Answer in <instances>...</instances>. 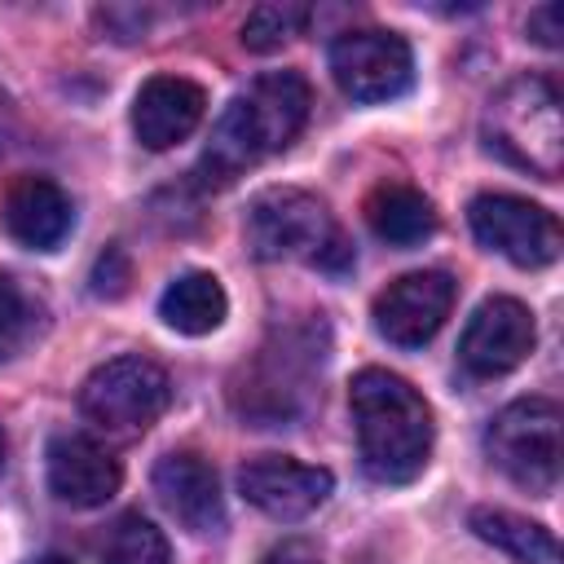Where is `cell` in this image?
Listing matches in <instances>:
<instances>
[{
  "label": "cell",
  "mask_w": 564,
  "mask_h": 564,
  "mask_svg": "<svg viewBox=\"0 0 564 564\" xmlns=\"http://www.w3.org/2000/svg\"><path fill=\"white\" fill-rule=\"evenodd\" d=\"M454 308V278L441 269H419L388 282L375 295V330L397 348H423Z\"/></svg>",
  "instance_id": "cell-10"
},
{
  "label": "cell",
  "mask_w": 564,
  "mask_h": 564,
  "mask_svg": "<svg viewBox=\"0 0 564 564\" xmlns=\"http://www.w3.org/2000/svg\"><path fill=\"white\" fill-rule=\"evenodd\" d=\"M260 564H322L304 542H282V546H273Z\"/></svg>",
  "instance_id": "cell-26"
},
{
  "label": "cell",
  "mask_w": 564,
  "mask_h": 564,
  "mask_svg": "<svg viewBox=\"0 0 564 564\" xmlns=\"http://www.w3.org/2000/svg\"><path fill=\"white\" fill-rule=\"evenodd\" d=\"M485 145L511 167L555 181L564 163V119L560 97L542 75H520L502 84L485 110Z\"/></svg>",
  "instance_id": "cell-4"
},
{
  "label": "cell",
  "mask_w": 564,
  "mask_h": 564,
  "mask_svg": "<svg viewBox=\"0 0 564 564\" xmlns=\"http://www.w3.org/2000/svg\"><path fill=\"white\" fill-rule=\"evenodd\" d=\"M330 75L344 97L352 101H392L414 79L410 44L397 31H344L330 44Z\"/></svg>",
  "instance_id": "cell-7"
},
{
  "label": "cell",
  "mask_w": 564,
  "mask_h": 564,
  "mask_svg": "<svg viewBox=\"0 0 564 564\" xmlns=\"http://www.w3.org/2000/svg\"><path fill=\"white\" fill-rule=\"evenodd\" d=\"M35 564H70V560H62V555H44V560H35Z\"/></svg>",
  "instance_id": "cell-27"
},
{
  "label": "cell",
  "mask_w": 564,
  "mask_h": 564,
  "mask_svg": "<svg viewBox=\"0 0 564 564\" xmlns=\"http://www.w3.org/2000/svg\"><path fill=\"white\" fill-rule=\"evenodd\" d=\"M44 458H48V489L66 507H101L106 498H115L123 480L119 458H110L93 436L79 432L53 436Z\"/></svg>",
  "instance_id": "cell-14"
},
{
  "label": "cell",
  "mask_w": 564,
  "mask_h": 564,
  "mask_svg": "<svg viewBox=\"0 0 564 564\" xmlns=\"http://www.w3.org/2000/svg\"><path fill=\"white\" fill-rule=\"evenodd\" d=\"M335 489V476L326 467H308L300 458H286V454H260V458H247L242 471H238V494L273 516V520H304L313 516Z\"/></svg>",
  "instance_id": "cell-12"
},
{
  "label": "cell",
  "mask_w": 564,
  "mask_h": 564,
  "mask_svg": "<svg viewBox=\"0 0 564 564\" xmlns=\"http://www.w3.org/2000/svg\"><path fill=\"white\" fill-rule=\"evenodd\" d=\"M308 18H313L308 4H291V0H282V4H256L247 13V22H242V44L251 53H273L291 35H300Z\"/></svg>",
  "instance_id": "cell-21"
},
{
  "label": "cell",
  "mask_w": 564,
  "mask_h": 564,
  "mask_svg": "<svg viewBox=\"0 0 564 564\" xmlns=\"http://www.w3.org/2000/svg\"><path fill=\"white\" fill-rule=\"evenodd\" d=\"M533 339H538L533 313L511 295H494L471 313L458 339V361L476 379H498L533 352Z\"/></svg>",
  "instance_id": "cell-11"
},
{
  "label": "cell",
  "mask_w": 564,
  "mask_h": 564,
  "mask_svg": "<svg viewBox=\"0 0 564 564\" xmlns=\"http://www.w3.org/2000/svg\"><path fill=\"white\" fill-rule=\"evenodd\" d=\"M229 313V295L212 273H181L159 295V317L181 335H212Z\"/></svg>",
  "instance_id": "cell-18"
},
{
  "label": "cell",
  "mask_w": 564,
  "mask_h": 564,
  "mask_svg": "<svg viewBox=\"0 0 564 564\" xmlns=\"http://www.w3.org/2000/svg\"><path fill=\"white\" fill-rule=\"evenodd\" d=\"M154 494L167 507V516L176 524H185L189 533H216L225 529V498H220V480L216 467L189 449H176L167 458H159L154 467Z\"/></svg>",
  "instance_id": "cell-13"
},
{
  "label": "cell",
  "mask_w": 564,
  "mask_h": 564,
  "mask_svg": "<svg viewBox=\"0 0 564 564\" xmlns=\"http://www.w3.org/2000/svg\"><path fill=\"white\" fill-rule=\"evenodd\" d=\"M88 282H93V295H101V300L128 295V286H132V264H128V256H123L119 247H106V251L97 256Z\"/></svg>",
  "instance_id": "cell-23"
},
{
  "label": "cell",
  "mask_w": 564,
  "mask_h": 564,
  "mask_svg": "<svg viewBox=\"0 0 564 564\" xmlns=\"http://www.w3.org/2000/svg\"><path fill=\"white\" fill-rule=\"evenodd\" d=\"M366 220L370 229L392 242V247H419L423 238H432L436 229V212L432 203L414 189V185H401V181H383L370 189L366 198Z\"/></svg>",
  "instance_id": "cell-17"
},
{
  "label": "cell",
  "mask_w": 564,
  "mask_h": 564,
  "mask_svg": "<svg viewBox=\"0 0 564 564\" xmlns=\"http://www.w3.org/2000/svg\"><path fill=\"white\" fill-rule=\"evenodd\" d=\"M361 467L379 485H405L427 467L432 454V410L414 383L392 370L366 366L348 383Z\"/></svg>",
  "instance_id": "cell-2"
},
{
  "label": "cell",
  "mask_w": 564,
  "mask_h": 564,
  "mask_svg": "<svg viewBox=\"0 0 564 564\" xmlns=\"http://www.w3.org/2000/svg\"><path fill=\"white\" fill-rule=\"evenodd\" d=\"M203 110H207V93L194 79L154 75L141 84L132 101V132L145 150H172L203 123Z\"/></svg>",
  "instance_id": "cell-15"
},
{
  "label": "cell",
  "mask_w": 564,
  "mask_h": 564,
  "mask_svg": "<svg viewBox=\"0 0 564 564\" xmlns=\"http://www.w3.org/2000/svg\"><path fill=\"white\" fill-rule=\"evenodd\" d=\"M494 467L529 494H551L560 480V405L546 397H520L494 414L485 432Z\"/></svg>",
  "instance_id": "cell-5"
},
{
  "label": "cell",
  "mask_w": 564,
  "mask_h": 564,
  "mask_svg": "<svg viewBox=\"0 0 564 564\" xmlns=\"http://www.w3.org/2000/svg\"><path fill=\"white\" fill-rule=\"evenodd\" d=\"M172 401V383L163 366L150 357H115L97 366L79 388V410L93 427L110 436H137L145 432Z\"/></svg>",
  "instance_id": "cell-6"
},
{
  "label": "cell",
  "mask_w": 564,
  "mask_h": 564,
  "mask_svg": "<svg viewBox=\"0 0 564 564\" xmlns=\"http://www.w3.org/2000/svg\"><path fill=\"white\" fill-rule=\"evenodd\" d=\"M322 361V348L313 344V330H291L282 348H264V357L247 370V383L234 388V405L256 427H278L282 419L300 414V392L308 383V370Z\"/></svg>",
  "instance_id": "cell-9"
},
{
  "label": "cell",
  "mask_w": 564,
  "mask_h": 564,
  "mask_svg": "<svg viewBox=\"0 0 564 564\" xmlns=\"http://www.w3.org/2000/svg\"><path fill=\"white\" fill-rule=\"evenodd\" d=\"M31 335H35V304L9 273H0V361L13 357Z\"/></svg>",
  "instance_id": "cell-22"
},
{
  "label": "cell",
  "mask_w": 564,
  "mask_h": 564,
  "mask_svg": "<svg viewBox=\"0 0 564 564\" xmlns=\"http://www.w3.org/2000/svg\"><path fill=\"white\" fill-rule=\"evenodd\" d=\"M70 216H75L70 198L48 176H18L0 207L9 238L31 251H53L70 234Z\"/></svg>",
  "instance_id": "cell-16"
},
{
  "label": "cell",
  "mask_w": 564,
  "mask_h": 564,
  "mask_svg": "<svg viewBox=\"0 0 564 564\" xmlns=\"http://www.w3.org/2000/svg\"><path fill=\"white\" fill-rule=\"evenodd\" d=\"M467 524L480 542L507 551L516 564H560V542L538 520H524V516L498 511V507H476Z\"/></svg>",
  "instance_id": "cell-19"
},
{
  "label": "cell",
  "mask_w": 564,
  "mask_h": 564,
  "mask_svg": "<svg viewBox=\"0 0 564 564\" xmlns=\"http://www.w3.org/2000/svg\"><path fill=\"white\" fill-rule=\"evenodd\" d=\"M313 93L308 79L300 70H269L260 75L242 97H234L216 128L212 141L198 159V172L207 185H229L234 176H242L251 163H260L273 150H286L304 119H308Z\"/></svg>",
  "instance_id": "cell-1"
},
{
  "label": "cell",
  "mask_w": 564,
  "mask_h": 564,
  "mask_svg": "<svg viewBox=\"0 0 564 564\" xmlns=\"http://www.w3.org/2000/svg\"><path fill=\"white\" fill-rule=\"evenodd\" d=\"M101 564H172V546H167L163 529H154L145 516L128 511L106 529Z\"/></svg>",
  "instance_id": "cell-20"
},
{
  "label": "cell",
  "mask_w": 564,
  "mask_h": 564,
  "mask_svg": "<svg viewBox=\"0 0 564 564\" xmlns=\"http://www.w3.org/2000/svg\"><path fill=\"white\" fill-rule=\"evenodd\" d=\"M97 22L115 35V40H141V31H145V9H101L97 13Z\"/></svg>",
  "instance_id": "cell-25"
},
{
  "label": "cell",
  "mask_w": 564,
  "mask_h": 564,
  "mask_svg": "<svg viewBox=\"0 0 564 564\" xmlns=\"http://www.w3.org/2000/svg\"><path fill=\"white\" fill-rule=\"evenodd\" d=\"M0 467H4V432H0Z\"/></svg>",
  "instance_id": "cell-28"
},
{
  "label": "cell",
  "mask_w": 564,
  "mask_h": 564,
  "mask_svg": "<svg viewBox=\"0 0 564 564\" xmlns=\"http://www.w3.org/2000/svg\"><path fill=\"white\" fill-rule=\"evenodd\" d=\"M524 31H529V40H538V44H546V48H560V35H564V9H560V4H542V9H533L529 22H524Z\"/></svg>",
  "instance_id": "cell-24"
},
{
  "label": "cell",
  "mask_w": 564,
  "mask_h": 564,
  "mask_svg": "<svg viewBox=\"0 0 564 564\" xmlns=\"http://www.w3.org/2000/svg\"><path fill=\"white\" fill-rule=\"evenodd\" d=\"M242 234L256 260H308L326 273H344L352 264V247L330 220V212L313 194L291 185L256 194Z\"/></svg>",
  "instance_id": "cell-3"
},
{
  "label": "cell",
  "mask_w": 564,
  "mask_h": 564,
  "mask_svg": "<svg viewBox=\"0 0 564 564\" xmlns=\"http://www.w3.org/2000/svg\"><path fill=\"white\" fill-rule=\"evenodd\" d=\"M471 234L520 269H542L560 256V220L516 194H476L467 207Z\"/></svg>",
  "instance_id": "cell-8"
}]
</instances>
